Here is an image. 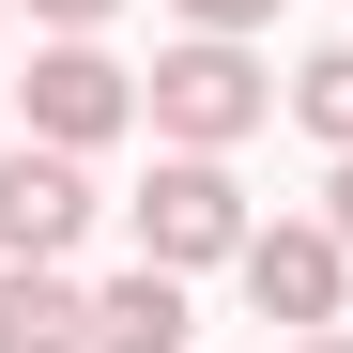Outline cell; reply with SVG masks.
I'll return each instance as SVG.
<instances>
[{
    "mask_svg": "<svg viewBox=\"0 0 353 353\" xmlns=\"http://www.w3.org/2000/svg\"><path fill=\"white\" fill-rule=\"evenodd\" d=\"M276 108H292V123H307L323 154H353V46H307V62H292V92H276Z\"/></svg>",
    "mask_w": 353,
    "mask_h": 353,
    "instance_id": "obj_8",
    "label": "cell"
},
{
    "mask_svg": "<svg viewBox=\"0 0 353 353\" xmlns=\"http://www.w3.org/2000/svg\"><path fill=\"white\" fill-rule=\"evenodd\" d=\"M0 353H92V292L62 261H0Z\"/></svg>",
    "mask_w": 353,
    "mask_h": 353,
    "instance_id": "obj_6",
    "label": "cell"
},
{
    "mask_svg": "<svg viewBox=\"0 0 353 353\" xmlns=\"http://www.w3.org/2000/svg\"><path fill=\"white\" fill-rule=\"evenodd\" d=\"M323 230H338V246H353V154L323 169Z\"/></svg>",
    "mask_w": 353,
    "mask_h": 353,
    "instance_id": "obj_11",
    "label": "cell"
},
{
    "mask_svg": "<svg viewBox=\"0 0 353 353\" xmlns=\"http://www.w3.org/2000/svg\"><path fill=\"white\" fill-rule=\"evenodd\" d=\"M230 276H246V307H261L276 338H307V323H338V307H353V246H338L323 215H261Z\"/></svg>",
    "mask_w": 353,
    "mask_h": 353,
    "instance_id": "obj_4",
    "label": "cell"
},
{
    "mask_svg": "<svg viewBox=\"0 0 353 353\" xmlns=\"http://www.w3.org/2000/svg\"><path fill=\"white\" fill-rule=\"evenodd\" d=\"M185 338H200V307H185V276H169V261H139V276L92 292V353H185Z\"/></svg>",
    "mask_w": 353,
    "mask_h": 353,
    "instance_id": "obj_7",
    "label": "cell"
},
{
    "mask_svg": "<svg viewBox=\"0 0 353 353\" xmlns=\"http://www.w3.org/2000/svg\"><path fill=\"white\" fill-rule=\"evenodd\" d=\"M139 123L169 154H246L276 123V62H261V31H169L154 46V77H139Z\"/></svg>",
    "mask_w": 353,
    "mask_h": 353,
    "instance_id": "obj_1",
    "label": "cell"
},
{
    "mask_svg": "<svg viewBox=\"0 0 353 353\" xmlns=\"http://www.w3.org/2000/svg\"><path fill=\"white\" fill-rule=\"evenodd\" d=\"M16 108H31V139L108 154V139L139 123V62H108L92 31H46V46H31V77H16Z\"/></svg>",
    "mask_w": 353,
    "mask_h": 353,
    "instance_id": "obj_3",
    "label": "cell"
},
{
    "mask_svg": "<svg viewBox=\"0 0 353 353\" xmlns=\"http://www.w3.org/2000/svg\"><path fill=\"white\" fill-rule=\"evenodd\" d=\"M292 353H353V323H307V338H292Z\"/></svg>",
    "mask_w": 353,
    "mask_h": 353,
    "instance_id": "obj_12",
    "label": "cell"
},
{
    "mask_svg": "<svg viewBox=\"0 0 353 353\" xmlns=\"http://www.w3.org/2000/svg\"><path fill=\"white\" fill-rule=\"evenodd\" d=\"M16 16H31V31H108L123 0H16Z\"/></svg>",
    "mask_w": 353,
    "mask_h": 353,
    "instance_id": "obj_10",
    "label": "cell"
},
{
    "mask_svg": "<svg viewBox=\"0 0 353 353\" xmlns=\"http://www.w3.org/2000/svg\"><path fill=\"white\" fill-rule=\"evenodd\" d=\"M0 31H16V0H0Z\"/></svg>",
    "mask_w": 353,
    "mask_h": 353,
    "instance_id": "obj_13",
    "label": "cell"
},
{
    "mask_svg": "<svg viewBox=\"0 0 353 353\" xmlns=\"http://www.w3.org/2000/svg\"><path fill=\"white\" fill-rule=\"evenodd\" d=\"M246 185H230V154H169L154 139V185H139V261L169 276H215V261H246Z\"/></svg>",
    "mask_w": 353,
    "mask_h": 353,
    "instance_id": "obj_2",
    "label": "cell"
},
{
    "mask_svg": "<svg viewBox=\"0 0 353 353\" xmlns=\"http://www.w3.org/2000/svg\"><path fill=\"white\" fill-rule=\"evenodd\" d=\"M77 230H92V154L0 139V261H77Z\"/></svg>",
    "mask_w": 353,
    "mask_h": 353,
    "instance_id": "obj_5",
    "label": "cell"
},
{
    "mask_svg": "<svg viewBox=\"0 0 353 353\" xmlns=\"http://www.w3.org/2000/svg\"><path fill=\"white\" fill-rule=\"evenodd\" d=\"M185 31H276V0H169Z\"/></svg>",
    "mask_w": 353,
    "mask_h": 353,
    "instance_id": "obj_9",
    "label": "cell"
}]
</instances>
